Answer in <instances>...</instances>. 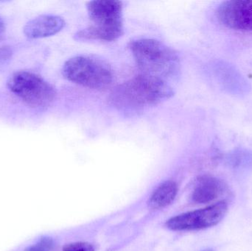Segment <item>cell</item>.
Listing matches in <instances>:
<instances>
[{"label":"cell","mask_w":252,"mask_h":251,"mask_svg":"<svg viewBox=\"0 0 252 251\" xmlns=\"http://www.w3.org/2000/svg\"><path fill=\"white\" fill-rule=\"evenodd\" d=\"M62 71L68 81L92 89H105L112 85L114 80L110 66L90 56H78L69 59Z\"/></svg>","instance_id":"4"},{"label":"cell","mask_w":252,"mask_h":251,"mask_svg":"<svg viewBox=\"0 0 252 251\" xmlns=\"http://www.w3.org/2000/svg\"><path fill=\"white\" fill-rule=\"evenodd\" d=\"M228 203L220 200L204 209L182 214L170 218L166 226L172 231H195L218 225L226 216Z\"/></svg>","instance_id":"6"},{"label":"cell","mask_w":252,"mask_h":251,"mask_svg":"<svg viewBox=\"0 0 252 251\" xmlns=\"http://www.w3.org/2000/svg\"><path fill=\"white\" fill-rule=\"evenodd\" d=\"M62 251H94V247L90 243L78 242L66 245Z\"/></svg>","instance_id":"12"},{"label":"cell","mask_w":252,"mask_h":251,"mask_svg":"<svg viewBox=\"0 0 252 251\" xmlns=\"http://www.w3.org/2000/svg\"><path fill=\"white\" fill-rule=\"evenodd\" d=\"M227 191V186L221 179L204 175L196 181L192 194V200L198 204L214 201Z\"/></svg>","instance_id":"9"},{"label":"cell","mask_w":252,"mask_h":251,"mask_svg":"<svg viewBox=\"0 0 252 251\" xmlns=\"http://www.w3.org/2000/svg\"><path fill=\"white\" fill-rule=\"evenodd\" d=\"M55 247V243L50 237H43L36 243L27 248L25 251H52Z\"/></svg>","instance_id":"11"},{"label":"cell","mask_w":252,"mask_h":251,"mask_svg":"<svg viewBox=\"0 0 252 251\" xmlns=\"http://www.w3.org/2000/svg\"><path fill=\"white\" fill-rule=\"evenodd\" d=\"M130 49L143 75L165 81L179 72L180 60L177 53L158 40H135L130 42Z\"/></svg>","instance_id":"2"},{"label":"cell","mask_w":252,"mask_h":251,"mask_svg":"<svg viewBox=\"0 0 252 251\" xmlns=\"http://www.w3.org/2000/svg\"><path fill=\"white\" fill-rule=\"evenodd\" d=\"M5 23H4V20L0 16V39L2 38L4 35V32H5Z\"/></svg>","instance_id":"14"},{"label":"cell","mask_w":252,"mask_h":251,"mask_svg":"<svg viewBox=\"0 0 252 251\" xmlns=\"http://www.w3.org/2000/svg\"><path fill=\"white\" fill-rule=\"evenodd\" d=\"M216 16L229 29L252 32V1H223L218 7Z\"/></svg>","instance_id":"7"},{"label":"cell","mask_w":252,"mask_h":251,"mask_svg":"<svg viewBox=\"0 0 252 251\" xmlns=\"http://www.w3.org/2000/svg\"><path fill=\"white\" fill-rule=\"evenodd\" d=\"M173 94L164 80L142 74L114 88L109 101L120 110L138 111L159 104Z\"/></svg>","instance_id":"1"},{"label":"cell","mask_w":252,"mask_h":251,"mask_svg":"<svg viewBox=\"0 0 252 251\" xmlns=\"http://www.w3.org/2000/svg\"><path fill=\"white\" fill-rule=\"evenodd\" d=\"M64 26V20L60 16L43 15L30 21L23 30L28 38L36 39L56 35Z\"/></svg>","instance_id":"8"},{"label":"cell","mask_w":252,"mask_h":251,"mask_svg":"<svg viewBox=\"0 0 252 251\" xmlns=\"http://www.w3.org/2000/svg\"><path fill=\"white\" fill-rule=\"evenodd\" d=\"M10 92L33 109L48 107L54 102L56 91L51 84L28 71L15 72L7 81Z\"/></svg>","instance_id":"5"},{"label":"cell","mask_w":252,"mask_h":251,"mask_svg":"<svg viewBox=\"0 0 252 251\" xmlns=\"http://www.w3.org/2000/svg\"><path fill=\"white\" fill-rule=\"evenodd\" d=\"M178 185L173 181H167L157 187L150 197L148 205L152 209H161L170 205L177 195Z\"/></svg>","instance_id":"10"},{"label":"cell","mask_w":252,"mask_h":251,"mask_svg":"<svg viewBox=\"0 0 252 251\" xmlns=\"http://www.w3.org/2000/svg\"><path fill=\"white\" fill-rule=\"evenodd\" d=\"M87 10L93 25L78 31V40L114 41L124 33L123 4L115 0H97L87 4Z\"/></svg>","instance_id":"3"},{"label":"cell","mask_w":252,"mask_h":251,"mask_svg":"<svg viewBox=\"0 0 252 251\" xmlns=\"http://www.w3.org/2000/svg\"><path fill=\"white\" fill-rule=\"evenodd\" d=\"M13 56V50L10 47L4 46L0 47V64L8 61Z\"/></svg>","instance_id":"13"},{"label":"cell","mask_w":252,"mask_h":251,"mask_svg":"<svg viewBox=\"0 0 252 251\" xmlns=\"http://www.w3.org/2000/svg\"><path fill=\"white\" fill-rule=\"evenodd\" d=\"M203 251H214L212 250V249H207V250H204Z\"/></svg>","instance_id":"15"}]
</instances>
